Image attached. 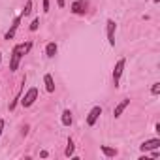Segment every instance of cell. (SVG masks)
<instances>
[{"instance_id":"d6986e66","label":"cell","mask_w":160,"mask_h":160,"mask_svg":"<svg viewBox=\"0 0 160 160\" xmlns=\"http://www.w3.org/2000/svg\"><path fill=\"white\" fill-rule=\"evenodd\" d=\"M57 6H58V8H64L66 2H64V0H57Z\"/></svg>"},{"instance_id":"ba28073f","label":"cell","mask_w":160,"mask_h":160,"mask_svg":"<svg viewBox=\"0 0 160 160\" xmlns=\"http://www.w3.org/2000/svg\"><path fill=\"white\" fill-rule=\"evenodd\" d=\"M128 106H130V100H128V98L121 100V102L115 106V109H113V115H115V119H117V117H121V115H122V111H124Z\"/></svg>"},{"instance_id":"9c48e42d","label":"cell","mask_w":160,"mask_h":160,"mask_svg":"<svg viewBox=\"0 0 160 160\" xmlns=\"http://www.w3.org/2000/svg\"><path fill=\"white\" fill-rule=\"evenodd\" d=\"M21 17H23V15H19V17H15V19H13V23H12V28H10V30L6 32V36H4L6 40H12V38L15 36V32H17V28H19V23H21Z\"/></svg>"},{"instance_id":"8fae6325","label":"cell","mask_w":160,"mask_h":160,"mask_svg":"<svg viewBox=\"0 0 160 160\" xmlns=\"http://www.w3.org/2000/svg\"><path fill=\"white\" fill-rule=\"evenodd\" d=\"M57 51H58V45H57L55 42H49V43L45 45V55H47L49 58H53V57L57 55Z\"/></svg>"},{"instance_id":"52a82bcc","label":"cell","mask_w":160,"mask_h":160,"mask_svg":"<svg viewBox=\"0 0 160 160\" xmlns=\"http://www.w3.org/2000/svg\"><path fill=\"white\" fill-rule=\"evenodd\" d=\"M100 115H102V108H100V106H94V108L89 111V115H87V124H89V126H94Z\"/></svg>"},{"instance_id":"5bb4252c","label":"cell","mask_w":160,"mask_h":160,"mask_svg":"<svg viewBox=\"0 0 160 160\" xmlns=\"http://www.w3.org/2000/svg\"><path fill=\"white\" fill-rule=\"evenodd\" d=\"M73 152H75V145H73V139H72V138H68V147H66L64 154L70 158V156H73Z\"/></svg>"},{"instance_id":"30bf717a","label":"cell","mask_w":160,"mask_h":160,"mask_svg":"<svg viewBox=\"0 0 160 160\" xmlns=\"http://www.w3.org/2000/svg\"><path fill=\"white\" fill-rule=\"evenodd\" d=\"M43 83H45V91L47 92H55V79L51 73H45L43 75Z\"/></svg>"},{"instance_id":"8992f818","label":"cell","mask_w":160,"mask_h":160,"mask_svg":"<svg viewBox=\"0 0 160 160\" xmlns=\"http://www.w3.org/2000/svg\"><path fill=\"white\" fill-rule=\"evenodd\" d=\"M158 147H160V139H158V138H152V139L143 141V143L139 145V151H141V152H147V151H154V149H158Z\"/></svg>"},{"instance_id":"277c9868","label":"cell","mask_w":160,"mask_h":160,"mask_svg":"<svg viewBox=\"0 0 160 160\" xmlns=\"http://www.w3.org/2000/svg\"><path fill=\"white\" fill-rule=\"evenodd\" d=\"M106 30H108V42L111 47H115V30H117V25L113 19H108L106 21Z\"/></svg>"},{"instance_id":"ac0fdd59","label":"cell","mask_w":160,"mask_h":160,"mask_svg":"<svg viewBox=\"0 0 160 160\" xmlns=\"http://www.w3.org/2000/svg\"><path fill=\"white\" fill-rule=\"evenodd\" d=\"M43 12H45V13L49 12V0H43Z\"/></svg>"},{"instance_id":"44dd1931","label":"cell","mask_w":160,"mask_h":160,"mask_svg":"<svg viewBox=\"0 0 160 160\" xmlns=\"http://www.w3.org/2000/svg\"><path fill=\"white\" fill-rule=\"evenodd\" d=\"M40 156H42V158H47V156H49V152H47V151H42V152H40Z\"/></svg>"},{"instance_id":"ffe728a7","label":"cell","mask_w":160,"mask_h":160,"mask_svg":"<svg viewBox=\"0 0 160 160\" xmlns=\"http://www.w3.org/2000/svg\"><path fill=\"white\" fill-rule=\"evenodd\" d=\"M4 124H6L4 119H0V134H2V130H4Z\"/></svg>"},{"instance_id":"2e32d148","label":"cell","mask_w":160,"mask_h":160,"mask_svg":"<svg viewBox=\"0 0 160 160\" xmlns=\"http://www.w3.org/2000/svg\"><path fill=\"white\" fill-rule=\"evenodd\" d=\"M151 94H152V96H158V94H160V83H152V87H151Z\"/></svg>"},{"instance_id":"5b68a950","label":"cell","mask_w":160,"mask_h":160,"mask_svg":"<svg viewBox=\"0 0 160 160\" xmlns=\"http://www.w3.org/2000/svg\"><path fill=\"white\" fill-rule=\"evenodd\" d=\"M89 4H87V0H75V2L72 4V13L75 15H85Z\"/></svg>"},{"instance_id":"6da1fadb","label":"cell","mask_w":160,"mask_h":160,"mask_svg":"<svg viewBox=\"0 0 160 160\" xmlns=\"http://www.w3.org/2000/svg\"><path fill=\"white\" fill-rule=\"evenodd\" d=\"M32 49V42H27V43H17L12 51V58H10V72H15L19 68V62L21 58Z\"/></svg>"},{"instance_id":"7c38bea8","label":"cell","mask_w":160,"mask_h":160,"mask_svg":"<svg viewBox=\"0 0 160 160\" xmlns=\"http://www.w3.org/2000/svg\"><path fill=\"white\" fill-rule=\"evenodd\" d=\"M100 149H102V152H104L108 158H115V156L119 154V151H117V149H113V147H108V145H102Z\"/></svg>"},{"instance_id":"3957f363","label":"cell","mask_w":160,"mask_h":160,"mask_svg":"<svg viewBox=\"0 0 160 160\" xmlns=\"http://www.w3.org/2000/svg\"><path fill=\"white\" fill-rule=\"evenodd\" d=\"M124 66H126V58H119L115 68H113V85L119 87V81H121V75L124 72Z\"/></svg>"},{"instance_id":"e0dca14e","label":"cell","mask_w":160,"mask_h":160,"mask_svg":"<svg viewBox=\"0 0 160 160\" xmlns=\"http://www.w3.org/2000/svg\"><path fill=\"white\" fill-rule=\"evenodd\" d=\"M38 27H40V19L36 17V19L30 23V30H32V32H36V30H38Z\"/></svg>"},{"instance_id":"7a4b0ae2","label":"cell","mask_w":160,"mask_h":160,"mask_svg":"<svg viewBox=\"0 0 160 160\" xmlns=\"http://www.w3.org/2000/svg\"><path fill=\"white\" fill-rule=\"evenodd\" d=\"M36 98H38V89H36V87H30V89L27 91V94H25L19 102H21L23 108H30V106L36 102Z\"/></svg>"},{"instance_id":"7402d4cb","label":"cell","mask_w":160,"mask_h":160,"mask_svg":"<svg viewBox=\"0 0 160 160\" xmlns=\"http://www.w3.org/2000/svg\"><path fill=\"white\" fill-rule=\"evenodd\" d=\"M0 62H2V53H0Z\"/></svg>"},{"instance_id":"4fadbf2b","label":"cell","mask_w":160,"mask_h":160,"mask_svg":"<svg viewBox=\"0 0 160 160\" xmlns=\"http://www.w3.org/2000/svg\"><path fill=\"white\" fill-rule=\"evenodd\" d=\"M72 121H73V119H72V111H70V109H64V111H62V124H64V126H70Z\"/></svg>"},{"instance_id":"9a60e30c","label":"cell","mask_w":160,"mask_h":160,"mask_svg":"<svg viewBox=\"0 0 160 160\" xmlns=\"http://www.w3.org/2000/svg\"><path fill=\"white\" fill-rule=\"evenodd\" d=\"M32 13V0H27V4H25V10H23V17H27V15H30Z\"/></svg>"}]
</instances>
